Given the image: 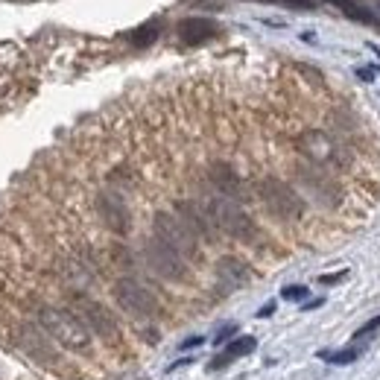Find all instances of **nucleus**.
I'll use <instances>...</instances> for the list:
<instances>
[{"label": "nucleus", "mask_w": 380, "mask_h": 380, "mask_svg": "<svg viewBox=\"0 0 380 380\" xmlns=\"http://www.w3.org/2000/svg\"><path fill=\"white\" fill-rule=\"evenodd\" d=\"M38 325L50 334L62 349L68 351H88L91 349V334L71 310L62 307H38Z\"/></svg>", "instance_id": "f257e3e1"}, {"label": "nucleus", "mask_w": 380, "mask_h": 380, "mask_svg": "<svg viewBox=\"0 0 380 380\" xmlns=\"http://www.w3.org/2000/svg\"><path fill=\"white\" fill-rule=\"evenodd\" d=\"M205 211H208L211 223L220 231H225V234H231L234 240H255L258 237V228H255L252 217L237 202L225 199V196H217V199L205 202Z\"/></svg>", "instance_id": "f03ea898"}, {"label": "nucleus", "mask_w": 380, "mask_h": 380, "mask_svg": "<svg viewBox=\"0 0 380 380\" xmlns=\"http://www.w3.org/2000/svg\"><path fill=\"white\" fill-rule=\"evenodd\" d=\"M258 193H260L263 205H267V211L275 213L278 220H299L304 213L302 196L295 193L287 181H281V178H263Z\"/></svg>", "instance_id": "7ed1b4c3"}, {"label": "nucleus", "mask_w": 380, "mask_h": 380, "mask_svg": "<svg viewBox=\"0 0 380 380\" xmlns=\"http://www.w3.org/2000/svg\"><path fill=\"white\" fill-rule=\"evenodd\" d=\"M71 307H73L71 310L73 316L88 328V334H97L106 342H118L120 339V328H118V322H114V316L108 313L106 304L94 302V299H85V295H76Z\"/></svg>", "instance_id": "20e7f679"}, {"label": "nucleus", "mask_w": 380, "mask_h": 380, "mask_svg": "<svg viewBox=\"0 0 380 380\" xmlns=\"http://www.w3.org/2000/svg\"><path fill=\"white\" fill-rule=\"evenodd\" d=\"M155 237L164 246H170L173 252H178L185 260L199 255V240L193 237V231L176 213H155Z\"/></svg>", "instance_id": "39448f33"}, {"label": "nucleus", "mask_w": 380, "mask_h": 380, "mask_svg": "<svg viewBox=\"0 0 380 380\" xmlns=\"http://www.w3.org/2000/svg\"><path fill=\"white\" fill-rule=\"evenodd\" d=\"M114 299H118V304L129 313V316H138V319L155 316V310H158L155 295L135 278H120L118 284H114Z\"/></svg>", "instance_id": "423d86ee"}, {"label": "nucleus", "mask_w": 380, "mask_h": 380, "mask_svg": "<svg viewBox=\"0 0 380 380\" xmlns=\"http://www.w3.org/2000/svg\"><path fill=\"white\" fill-rule=\"evenodd\" d=\"M143 258H146V263H150V269L161 278H167V281H185L188 278L185 258H181L178 252H173L170 246H164L158 237H153L150 243H146Z\"/></svg>", "instance_id": "0eeeda50"}, {"label": "nucleus", "mask_w": 380, "mask_h": 380, "mask_svg": "<svg viewBox=\"0 0 380 380\" xmlns=\"http://www.w3.org/2000/svg\"><path fill=\"white\" fill-rule=\"evenodd\" d=\"M299 146H302V153L310 161L319 164V167H339V164H345V155L339 150V143L330 138V135H325V132H319V129L304 132Z\"/></svg>", "instance_id": "6e6552de"}, {"label": "nucleus", "mask_w": 380, "mask_h": 380, "mask_svg": "<svg viewBox=\"0 0 380 380\" xmlns=\"http://www.w3.org/2000/svg\"><path fill=\"white\" fill-rule=\"evenodd\" d=\"M176 32H178V38L185 41L188 47H199V44H205V41L220 36V24L213 18H202V15H190V18L178 21Z\"/></svg>", "instance_id": "1a4fd4ad"}, {"label": "nucleus", "mask_w": 380, "mask_h": 380, "mask_svg": "<svg viewBox=\"0 0 380 380\" xmlns=\"http://www.w3.org/2000/svg\"><path fill=\"white\" fill-rule=\"evenodd\" d=\"M97 211H100L103 223L114 231V234H126L132 220H129V208L126 202L120 199L118 193H100L97 196Z\"/></svg>", "instance_id": "9d476101"}, {"label": "nucleus", "mask_w": 380, "mask_h": 380, "mask_svg": "<svg viewBox=\"0 0 380 380\" xmlns=\"http://www.w3.org/2000/svg\"><path fill=\"white\" fill-rule=\"evenodd\" d=\"M176 211H178L176 217L193 231L196 240H199V237L211 240V237H213V223H211V217H208L205 205H199V202H178Z\"/></svg>", "instance_id": "9b49d317"}, {"label": "nucleus", "mask_w": 380, "mask_h": 380, "mask_svg": "<svg viewBox=\"0 0 380 380\" xmlns=\"http://www.w3.org/2000/svg\"><path fill=\"white\" fill-rule=\"evenodd\" d=\"M217 278H220L223 290H240V287L249 284L252 272H249V267H246L240 258L228 255V258H220V263H217Z\"/></svg>", "instance_id": "f8f14e48"}, {"label": "nucleus", "mask_w": 380, "mask_h": 380, "mask_svg": "<svg viewBox=\"0 0 380 380\" xmlns=\"http://www.w3.org/2000/svg\"><path fill=\"white\" fill-rule=\"evenodd\" d=\"M211 181H213V188L225 196V199H231V202L243 199V178L231 170L228 164H213V167H211Z\"/></svg>", "instance_id": "ddd939ff"}, {"label": "nucleus", "mask_w": 380, "mask_h": 380, "mask_svg": "<svg viewBox=\"0 0 380 380\" xmlns=\"http://www.w3.org/2000/svg\"><path fill=\"white\" fill-rule=\"evenodd\" d=\"M255 345H258V339L255 337H237V339H231V342H225V349H223V354H217L211 360V369L213 372H220V369H225L228 363H234V360H240V357H246V354H252L255 351Z\"/></svg>", "instance_id": "4468645a"}, {"label": "nucleus", "mask_w": 380, "mask_h": 380, "mask_svg": "<svg viewBox=\"0 0 380 380\" xmlns=\"http://www.w3.org/2000/svg\"><path fill=\"white\" fill-rule=\"evenodd\" d=\"M325 3H330V6H337L345 18H351V21H357V24H366V27H374V29H380V18L369 9V6H363L360 0H325Z\"/></svg>", "instance_id": "2eb2a0df"}, {"label": "nucleus", "mask_w": 380, "mask_h": 380, "mask_svg": "<svg viewBox=\"0 0 380 380\" xmlns=\"http://www.w3.org/2000/svg\"><path fill=\"white\" fill-rule=\"evenodd\" d=\"M158 32H161V24H158V21H146L143 27H138V29L129 32V41L135 44V47H150V44L158 38Z\"/></svg>", "instance_id": "dca6fc26"}, {"label": "nucleus", "mask_w": 380, "mask_h": 380, "mask_svg": "<svg viewBox=\"0 0 380 380\" xmlns=\"http://www.w3.org/2000/svg\"><path fill=\"white\" fill-rule=\"evenodd\" d=\"M360 357V349H342V351H319V360L330 363V366H349Z\"/></svg>", "instance_id": "f3484780"}, {"label": "nucleus", "mask_w": 380, "mask_h": 380, "mask_svg": "<svg viewBox=\"0 0 380 380\" xmlns=\"http://www.w3.org/2000/svg\"><path fill=\"white\" fill-rule=\"evenodd\" d=\"M258 3H272V6L295 9V12H313L316 9V0H258Z\"/></svg>", "instance_id": "a211bd4d"}, {"label": "nucleus", "mask_w": 380, "mask_h": 380, "mask_svg": "<svg viewBox=\"0 0 380 380\" xmlns=\"http://www.w3.org/2000/svg\"><path fill=\"white\" fill-rule=\"evenodd\" d=\"M281 295H284L287 302H304L307 299V287L304 284H290V287L281 290Z\"/></svg>", "instance_id": "6ab92c4d"}, {"label": "nucleus", "mask_w": 380, "mask_h": 380, "mask_svg": "<svg viewBox=\"0 0 380 380\" xmlns=\"http://www.w3.org/2000/svg\"><path fill=\"white\" fill-rule=\"evenodd\" d=\"M345 278H349V269H339L334 275H319V284L322 287H334V284H339V281H345Z\"/></svg>", "instance_id": "aec40b11"}, {"label": "nucleus", "mask_w": 380, "mask_h": 380, "mask_svg": "<svg viewBox=\"0 0 380 380\" xmlns=\"http://www.w3.org/2000/svg\"><path fill=\"white\" fill-rule=\"evenodd\" d=\"M380 328V316H374L372 322H366V325H363V328H357L354 330V339H363V337H369V334H374V330Z\"/></svg>", "instance_id": "412c9836"}, {"label": "nucleus", "mask_w": 380, "mask_h": 380, "mask_svg": "<svg viewBox=\"0 0 380 380\" xmlns=\"http://www.w3.org/2000/svg\"><path fill=\"white\" fill-rule=\"evenodd\" d=\"M234 334H237V325H225V328H220V334H217V339H213V345H225Z\"/></svg>", "instance_id": "4be33fe9"}, {"label": "nucleus", "mask_w": 380, "mask_h": 380, "mask_svg": "<svg viewBox=\"0 0 380 380\" xmlns=\"http://www.w3.org/2000/svg\"><path fill=\"white\" fill-rule=\"evenodd\" d=\"M202 342H205V337H188L185 342H178V349L181 351H190V349H199Z\"/></svg>", "instance_id": "5701e85b"}, {"label": "nucleus", "mask_w": 380, "mask_h": 380, "mask_svg": "<svg viewBox=\"0 0 380 380\" xmlns=\"http://www.w3.org/2000/svg\"><path fill=\"white\" fill-rule=\"evenodd\" d=\"M357 76H360L363 82H374L377 71H374V68H357Z\"/></svg>", "instance_id": "b1692460"}, {"label": "nucleus", "mask_w": 380, "mask_h": 380, "mask_svg": "<svg viewBox=\"0 0 380 380\" xmlns=\"http://www.w3.org/2000/svg\"><path fill=\"white\" fill-rule=\"evenodd\" d=\"M275 313V302H269V304H263L260 310H258V319H267V316H272Z\"/></svg>", "instance_id": "393cba45"}, {"label": "nucleus", "mask_w": 380, "mask_h": 380, "mask_svg": "<svg viewBox=\"0 0 380 380\" xmlns=\"http://www.w3.org/2000/svg\"><path fill=\"white\" fill-rule=\"evenodd\" d=\"M325 304V299H316V302H307L304 304V310H316V307H322Z\"/></svg>", "instance_id": "a878e982"}, {"label": "nucleus", "mask_w": 380, "mask_h": 380, "mask_svg": "<svg viewBox=\"0 0 380 380\" xmlns=\"http://www.w3.org/2000/svg\"><path fill=\"white\" fill-rule=\"evenodd\" d=\"M374 6H377V9H380V0H374Z\"/></svg>", "instance_id": "bb28decb"}]
</instances>
